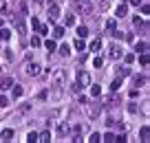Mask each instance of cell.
<instances>
[{
	"instance_id": "obj_1",
	"label": "cell",
	"mask_w": 150,
	"mask_h": 143,
	"mask_svg": "<svg viewBox=\"0 0 150 143\" xmlns=\"http://www.w3.org/2000/svg\"><path fill=\"white\" fill-rule=\"evenodd\" d=\"M51 82H53V86H64V82H66V73H64V68H55L53 73H51Z\"/></svg>"
},
{
	"instance_id": "obj_2",
	"label": "cell",
	"mask_w": 150,
	"mask_h": 143,
	"mask_svg": "<svg viewBox=\"0 0 150 143\" xmlns=\"http://www.w3.org/2000/svg\"><path fill=\"white\" fill-rule=\"evenodd\" d=\"M102 106H104V104H100V101H86V108H88V119H97V117H100Z\"/></svg>"
},
{
	"instance_id": "obj_3",
	"label": "cell",
	"mask_w": 150,
	"mask_h": 143,
	"mask_svg": "<svg viewBox=\"0 0 150 143\" xmlns=\"http://www.w3.org/2000/svg\"><path fill=\"white\" fill-rule=\"evenodd\" d=\"M73 9L75 11H80V13H90V5H88V0H73Z\"/></svg>"
},
{
	"instance_id": "obj_4",
	"label": "cell",
	"mask_w": 150,
	"mask_h": 143,
	"mask_svg": "<svg viewBox=\"0 0 150 143\" xmlns=\"http://www.w3.org/2000/svg\"><path fill=\"white\" fill-rule=\"evenodd\" d=\"M25 73L29 77H38L40 75V64H35V62H27L25 64Z\"/></svg>"
},
{
	"instance_id": "obj_5",
	"label": "cell",
	"mask_w": 150,
	"mask_h": 143,
	"mask_svg": "<svg viewBox=\"0 0 150 143\" xmlns=\"http://www.w3.org/2000/svg\"><path fill=\"white\" fill-rule=\"evenodd\" d=\"M77 84H80V88H86V86H90V75L86 73V70H77Z\"/></svg>"
},
{
	"instance_id": "obj_6",
	"label": "cell",
	"mask_w": 150,
	"mask_h": 143,
	"mask_svg": "<svg viewBox=\"0 0 150 143\" xmlns=\"http://www.w3.org/2000/svg\"><path fill=\"white\" fill-rule=\"evenodd\" d=\"M57 15H60V7L55 5V2H49V22H51V24L55 22Z\"/></svg>"
},
{
	"instance_id": "obj_7",
	"label": "cell",
	"mask_w": 150,
	"mask_h": 143,
	"mask_svg": "<svg viewBox=\"0 0 150 143\" xmlns=\"http://www.w3.org/2000/svg\"><path fill=\"white\" fill-rule=\"evenodd\" d=\"M108 57H110V59H119V57H121V49H119L117 44H110V46H108Z\"/></svg>"
},
{
	"instance_id": "obj_8",
	"label": "cell",
	"mask_w": 150,
	"mask_h": 143,
	"mask_svg": "<svg viewBox=\"0 0 150 143\" xmlns=\"http://www.w3.org/2000/svg\"><path fill=\"white\" fill-rule=\"evenodd\" d=\"M57 134H60V137H69L71 134V126L64 123V121H60V123H57Z\"/></svg>"
},
{
	"instance_id": "obj_9",
	"label": "cell",
	"mask_w": 150,
	"mask_h": 143,
	"mask_svg": "<svg viewBox=\"0 0 150 143\" xmlns=\"http://www.w3.org/2000/svg\"><path fill=\"white\" fill-rule=\"evenodd\" d=\"M0 141H5V143H9V141H13V130H11V128H7V130H2V132H0Z\"/></svg>"
},
{
	"instance_id": "obj_10",
	"label": "cell",
	"mask_w": 150,
	"mask_h": 143,
	"mask_svg": "<svg viewBox=\"0 0 150 143\" xmlns=\"http://www.w3.org/2000/svg\"><path fill=\"white\" fill-rule=\"evenodd\" d=\"M22 93H25V88H22L20 84H13V86H11V97H13V99L22 97Z\"/></svg>"
},
{
	"instance_id": "obj_11",
	"label": "cell",
	"mask_w": 150,
	"mask_h": 143,
	"mask_svg": "<svg viewBox=\"0 0 150 143\" xmlns=\"http://www.w3.org/2000/svg\"><path fill=\"white\" fill-rule=\"evenodd\" d=\"M11 86H13V79H11V77H2V79H0V88H2V90H9Z\"/></svg>"
},
{
	"instance_id": "obj_12",
	"label": "cell",
	"mask_w": 150,
	"mask_h": 143,
	"mask_svg": "<svg viewBox=\"0 0 150 143\" xmlns=\"http://www.w3.org/2000/svg\"><path fill=\"white\" fill-rule=\"evenodd\" d=\"M126 13H128V7H126V2H121V5L117 7L115 15H117V18H126Z\"/></svg>"
},
{
	"instance_id": "obj_13",
	"label": "cell",
	"mask_w": 150,
	"mask_h": 143,
	"mask_svg": "<svg viewBox=\"0 0 150 143\" xmlns=\"http://www.w3.org/2000/svg\"><path fill=\"white\" fill-rule=\"evenodd\" d=\"M135 51H137V53H148V42H137Z\"/></svg>"
},
{
	"instance_id": "obj_14",
	"label": "cell",
	"mask_w": 150,
	"mask_h": 143,
	"mask_svg": "<svg viewBox=\"0 0 150 143\" xmlns=\"http://www.w3.org/2000/svg\"><path fill=\"white\" fill-rule=\"evenodd\" d=\"M139 134H141V141H144V143H146V141H150V128H148V126H144Z\"/></svg>"
},
{
	"instance_id": "obj_15",
	"label": "cell",
	"mask_w": 150,
	"mask_h": 143,
	"mask_svg": "<svg viewBox=\"0 0 150 143\" xmlns=\"http://www.w3.org/2000/svg\"><path fill=\"white\" fill-rule=\"evenodd\" d=\"M9 38H11V31H9V29H2V27H0V40H2V42H7Z\"/></svg>"
},
{
	"instance_id": "obj_16",
	"label": "cell",
	"mask_w": 150,
	"mask_h": 143,
	"mask_svg": "<svg viewBox=\"0 0 150 143\" xmlns=\"http://www.w3.org/2000/svg\"><path fill=\"white\" fill-rule=\"evenodd\" d=\"M38 141H42V143H49V141H51V132H46V130H44L42 134H38Z\"/></svg>"
},
{
	"instance_id": "obj_17",
	"label": "cell",
	"mask_w": 150,
	"mask_h": 143,
	"mask_svg": "<svg viewBox=\"0 0 150 143\" xmlns=\"http://www.w3.org/2000/svg\"><path fill=\"white\" fill-rule=\"evenodd\" d=\"M53 38H57V40L64 38V27H55L53 29Z\"/></svg>"
},
{
	"instance_id": "obj_18",
	"label": "cell",
	"mask_w": 150,
	"mask_h": 143,
	"mask_svg": "<svg viewBox=\"0 0 150 143\" xmlns=\"http://www.w3.org/2000/svg\"><path fill=\"white\" fill-rule=\"evenodd\" d=\"M88 49H90V51H100V49H102V40H100V38H97V40H93Z\"/></svg>"
},
{
	"instance_id": "obj_19",
	"label": "cell",
	"mask_w": 150,
	"mask_h": 143,
	"mask_svg": "<svg viewBox=\"0 0 150 143\" xmlns=\"http://www.w3.org/2000/svg\"><path fill=\"white\" fill-rule=\"evenodd\" d=\"M100 95H102V88H100V86H95V84H93V86H90V97H100Z\"/></svg>"
},
{
	"instance_id": "obj_20",
	"label": "cell",
	"mask_w": 150,
	"mask_h": 143,
	"mask_svg": "<svg viewBox=\"0 0 150 143\" xmlns=\"http://www.w3.org/2000/svg\"><path fill=\"white\" fill-rule=\"evenodd\" d=\"M148 62H150V59H148V53H141V55H139V64L146 68V66H148Z\"/></svg>"
},
{
	"instance_id": "obj_21",
	"label": "cell",
	"mask_w": 150,
	"mask_h": 143,
	"mask_svg": "<svg viewBox=\"0 0 150 143\" xmlns=\"http://www.w3.org/2000/svg\"><path fill=\"white\" fill-rule=\"evenodd\" d=\"M88 141H90V143H100V141H102V134H100V132H93V134L88 137Z\"/></svg>"
},
{
	"instance_id": "obj_22",
	"label": "cell",
	"mask_w": 150,
	"mask_h": 143,
	"mask_svg": "<svg viewBox=\"0 0 150 143\" xmlns=\"http://www.w3.org/2000/svg\"><path fill=\"white\" fill-rule=\"evenodd\" d=\"M117 101H119V97H117V95H110V97L106 99V104H108V106H115Z\"/></svg>"
},
{
	"instance_id": "obj_23",
	"label": "cell",
	"mask_w": 150,
	"mask_h": 143,
	"mask_svg": "<svg viewBox=\"0 0 150 143\" xmlns=\"http://www.w3.org/2000/svg\"><path fill=\"white\" fill-rule=\"evenodd\" d=\"M40 44H42V40L38 38V35H33V38H31V46H33V49H38Z\"/></svg>"
},
{
	"instance_id": "obj_24",
	"label": "cell",
	"mask_w": 150,
	"mask_h": 143,
	"mask_svg": "<svg viewBox=\"0 0 150 143\" xmlns=\"http://www.w3.org/2000/svg\"><path fill=\"white\" fill-rule=\"evenodd\" d=\"M106 29H108V31H113V29H117V22H115V20H106Z\"/></svg>"
},
{
	"instance_id": "obj_25",
	"label": "cell",
	"mask_w": 150,
	"mask_h": 143,
	"mask_svg": "<svg viewBox=\"0 0 150 143\" xmlns=\"http://www.w3.org/2000/svg\"><path fill=\"white\" fill-rule=\"evenodd\" d=\"M119 88H121V79H115V82L110 84V90L115 93V90H119Z\"/></svg>"
},
{
	"instance_id": "obj_26",
	"label": "cell",
	"mask_w": 150,
	"mask_h": 143,
	"mask_svg": "<svg viewBox=\"0 0 150 143\" xmlns=\"http://www.w3.org/2000/svg\"><path fill=\"white\" fill-rule=\"evenodd\" d=\"M102 141H106V143H113V141H115V134H113V132H106Z\"/></svg>"
},
{
	"instance_id": "obj_27",
	"label": "cell",
	"mask_w": 150,
	"mask_h": 143,
	"mask_svg": "<svg viewBox=\"0 0 150 143\" xmlns=\"http://www.w3.org/2000/svg\"><path fill=\"white\" fill-rule=\"evenodd\" d=\"M44 46H46L49 51H55V49H57V46H55V40H46V42H44Z\"/></svg>"
},
{
	"instance_id": "obj_28",
	"label": "cell",
	"mask_w": 150,
	"mask_h": 143,
	"mask_svg": "<svg viewBox=\"0 0 150 143\" xmlns=\"http://www.w3.org/2000/svg\"><path fill=\"white\" fill-rule=\"evenodd\" d=\"M64 24L66 27H73L75 24V15H66V18H64Z\"/></svg>"
},
{
	"instance_id": "obj_29",
	"label": "cell",
	"mask_w": 150,
	"mask_h": 143,
	"mask_svg": "<svg viewBox=\"0 0 150 143\" xmlns=\"http://www.w3.org/2000/svg\"><path fill=\"white\" fill-rule=\"evenodd\" d=\"M77 35H80V38H86V35H88V29H86V27H77Z\"/></svg>"
},
{
	"instance_id": "obj_30",
	"label": "cell",
	"mask_w": 150,
	"mask_h": 143,
	"mask_svg": "<svg viewBox=\"0 0 150 143\" xmlns=\"http://www.w3.org/2000/svg\"><path fill=\"white\" fill-rule=\"evenodd\" d=\"M27 141H29V143H35V141H38V132H29V134H27Z\"/></svg>"
},
{
	"instance_id": "obj_31",
	"label": "cell",
	"mask_w": 150,
	"mask_h": 143,
	"mask_svg": "<svg viewBox=\"0 0 150 143\" xmlns=\"http://www.w3.org/2000/svg\"><path fill=\"white\" fill-rule=\"evenodd\" d=\"M75 49H80V51L86 49V44H84V40H82V38H80V40H75Z\"/></svg>"
},
{
	"instance_id": "obj_32",
	"label": "cell",
	"mask_w": 150,
	"mask_h": 143,
	"mask_svg": "<svg viewBox=\"0 0 150 143\" xmlns=\"http://www.w3.org/2000/svg\"><path fill=\"white\" fill-rule=\"evenodd\" d=\"M124 62H126V64H132V62H135V55H132V53H126L124 55Z\"/></svg>"
},
{
	"instance_id": "obj_33",
	"label": "cell",
	"mask_w": 150,
	"mask_h": 143,
	"mask_svg": "<svg viewBox=\"0 0 150 143\" xmlns=\"http://www.w3.org/2000/svg\"><path fill=\"white\" fill-rule=\"evenodd\" d=\"M93 66H95V68H102V66H104V59H102V57H95V59H93Z\"/></svg>"
},
{
	"instance_id": "obj_34",
	"label": "cell",
	"mask_w": 150,
	"mask_h": 143,
	"mask_svg": "<svg viewBox=\"0 0 150 143\" xmlns=\"http://www.w3.org/2000/svg\"><path fill=\"white\" fill-rule=\"evenodd\" d=\"M110 33H113V38H115V40H121V38H124V33H121L119 29H113Z\"/></svg>"
},
{
	"instance_id": "obj_35",
	"label": "cell",
	"mask_w": 150,
	"mask_h": 143,
	"mask_svg": "<svg viewBox=\"0 0 150 143\" xmlns=\"http://www.w3.org/2000/svg\"><path fill=\"white\" fill-rule=\"evenodd\" d=\"M146 84V77H139V75H135V86H144Z\"/></svg>"
},
{
	"instance_id": "obj_36",
	"label": "cell",
	"mask_w": 150,
	"mask_h": 143,
	"mask_svg": "<svg viewBox=\"0 0 150 143\" xmlns=\"http://www.w3.org/2000/svg\"><path fill=\"white\" fill-rule=\"evenodd\" d=\"M7 106H9V97L2 95V97H0V108H7Z\"/></svg>"
},
{
	"instance_id": "obj_37",
	"label": "cell",
	"mask_w": 150,
	"mask_h": 143,
	"mask_svg": "<svg viewBox=\"0 0 150 143\" xmlns=\"http://www.w3.org/2000/svg\"><path fill=\"white\" fill-rule=\"evenodd\" d=\"M69 51H71L69 44H62V46H60V55H69Z\"/></svg>"
},
{
	"instance_id": "obj_38",
	"label": "cell",
	"mask_w": 150,
	"mask_h": 143,
	"mask_svg": "<svg viewBox=\"0 0 150 143\" xmlns=\"http://www.w3.org/2000/svg\"><path fill=\"white\" fill-rule=\"evenodd\" d=\"M148 2H146V0H144V2H141V13H144V15H148Z\"/></svg>"
},
{
	"instance_id": "obj_39",
	"label": "cell",
	"mask_w": 150,
	"mask_h": 143,
	"mask_svg": "<svg viewBox=\"0 0 150 143\" xmlns=\"http://www.w3.org/2000/svg\"><path fill=\"white\" fill-rule=\"evenodd\" d=\"M38 31H40L42 35H46V33H49V27H46V24H40V27H38Z\"/></svg>"
},
{
	"instance_id": "obj_40",
	"label": "cell",
	"mask_w": 150,
	"mask_h": 143,
	"mask_svg": "<svg viewBox=\"0 0 150 143\" xmlns=\"http://www.w3.org/2000/svg\"><path fill=\"white\" fill-rule=\"evenodd\" d=\"M117 73H119L121 77H126V75H130V68H126V66H124V68H119V70H117Z\"/></svg>"
},
{
	"instance_id": "obj_41",
	"label": "cell",
	"mask_w": 150,
	"mask_h": 143,
	"mask_svg": "<svg viewBox=\"0 0 150 143\" xmlns=\"http://www.w3.org/2000/svg\"><path fill=\"white\" fill-rule=\"evenodd\" d=\"M31 27H33V31H38V27H40V22H38V18H31Z\"/></svg>"
},
{
	"instance_id": "obj_42",
	"label": "cell",
	"mask_w": 150,
	"mask_h": 143,
	"mask_svg": "<svg viewBox=\"0 0 150 143\" xmlns=\"http://www.w3.org/2000/svg\"><path fill=\"white\" fill-rule=\"evenodd\" d=\"M5 57H7V59H13V53H11V49H5Z\"/></svg>"
},
{
	"instance_id": "obj_43",
	"label": "cell",
	"mask_w": 150,
	"mask_h": 143,
	"mask_svg": "<svg viewBox=\"0 0 150 143\" xmlns=\"http://www.w3.org/2000/svg\"><path fill=\"white\" fill-rule=\"evenodd\" d=\"M128 110H130V112H137L139 108H137V104H130V106H128Z\"/></svg>"
},
{
	"instance_id": "obj_44",
	"label": "cell",
	"mask_w": 150,
	"mask_h": 143,
	"mask_svg": "<svg viewBox=\"0 0 150 143\" xmlns=\"http://www.w3.org/2000/svg\"><path fill=\"white\" fill-rule=\"evenodd\" d=\"M130 2H132V5H137V7H139L141 2H144V0H130Z\"/></svg>"
},
{
	"instance_id": "obj_45",
	"label": "cell",
	"mask_w": 150,
	"mask_h": 143,
	"mask_svg": "<svg viewBox=\"0 0 150 143\" xmlns=\"http://www.w3.org/2000/svg\"><path fill=\"white\" fill-rule=\"evenodd\" d=\"M2 24H5V20H2V18H0V27H2Z\"/></svg>"
}]
</instances>
